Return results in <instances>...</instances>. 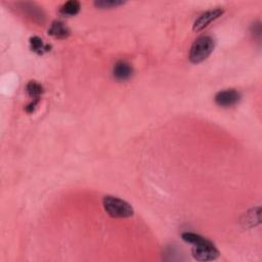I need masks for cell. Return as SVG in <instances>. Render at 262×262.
Wrapping results in <instances>:
<instances>
[{"label":"cell","mask_w":262,"mask_h":262,"mask_svg":"<svg viewBox=\"0 0 262 262\" xmlns=\"http://www.w3.org/2000/svg\"><path fill=\"white\" fill-rule=\"evenodd\" d=\"M241 99V93L235 89H224L216 93L214 100L216 104L223 107H228L236 104Z\"/></svg>","instance_id":"obj_4"},{"label":"cell","mask_w":262,"mask_h":262,"mask_svg":"<svg viewBox=\"0 0 262 262\" xmlns=\"http://www.w3.org/2000/svg\"><path fill=\"white\" fill-rule=\"evenodd\" d=\"M124 4L123 1H119V0H97L94 1V5L98 8H111V7H117L119 5Z\"/></svg>","instance_id":"obj_11"},{"label":"cell","mask_w":262,"mask_h":262,"mask_svg":"<svg viewBox=\"0 0 262 262\" xmlns=\"http://www.w3.org/2000/svg\"><path fill=\"white\" fill-rule=\"evenodd\" d=\"M133 68L126 60H119L115 63L113 69L114 77L119 81H125L132 76Z\"/></svg>","instance_id":"obj_6"},{"label":"cell","mask_w":262,"mask_h":262,"mask_svg":"<svg viewBox=\"0 0 262 262\" xmlns=\"http://www.w3.org/2000/svg\"><path fill=\"white\" fill-rule=\"evenodd\" d=\"M181 237L184 242L192 245L191 254L195 260L212 261L219 257L218 249L206 237L193 232H183Z\"/></svg>","instance_id":"obj_1"},{"label":"cell","mask_w":262,"mask_h":262,"mask_svg":"<svg viewBox=\"0 0 262 262\" xmlns=\"http://www.w3.org/2000/svg\"><path fill=\"white\" fill-rule=\"evenodd\" d=\"M102 204L105 212L114 218H128L134 213L129 203L117 196L105 195L102 200Z\"/></svg>","instance_id":"obj_3"},{"label":"cell","mask_w":262,"mask_h":262,"mask_svg":"<svg viewBox=\"0 0 262 262\" xmlns=\"http://www.w3.org/2000/svg\"><path fill=\"white\" fill-rule=\"evenodd\" d=\"M215 47V40L211 35L204 34L198 37L189 50V59L193 63H199L208 58Z\"/></svg>","instance_id":"obj_2"},{"label":"cell","mask_w":262,"mask_h":262,"mask_svg":"<svg viewBox=\"0 0 262 262\" xmlns=\"http://www.w3.org/2000/svg\"><path fill=\"white\" fill-rule=\"evenodd\" d=\"M224 12L223 8L217 7L214 9H209L207 11H205L204 13H202L193 23V31H201L204 28H206L210 23H212L213 20L217 19L218 17H220Z\"/></svg>","instance_id":"obj_5"},{"label":"cell","mask_w":262,"mask_h":262,"mask_svg":"<svg viewBox=\"0 0 262 262\" xmlns=\"http://www.w3.org/2000/svg\"><path fill=\"white\" fill-rule=\"evenodd\" d=\"M70 29L61 20L52 21L50 28L48 29V34L57 39H66L70 36Z\"/></svg>","instance_id":"obj_7"},{"label":"cell","mask_w":262,"mask_h":262,"mask_svg":"<svg viewBox=\"0 0 262 262\" xmlns=\"http://www.w3.org/2000/svg\"><path fill=\"white\" fill-rule=\"evenodd\" d=\"M80 8H81V5H80L79 1H77V0H70V1H67L66 3H63L60 6L59 12L62 15L72 16V15H76L80 11Z\"/></svg>","instance_id":"obj_9"},{"label":"cell","mask_w":262,"mask_h":262,"mask_svg":"<svg viewBox=\"0 0 262 262\" xmlns=\"http://www.w3.org/2000/svg\"><path fill=\"white\" fill-rule=\"evenodd\" d=\"M26 90L28 95L33 99V100H40V96L44 91L43 86L37 82V81H30L27 86H26Z\"/></svg>","instance_id":"obj_10"},{"label":"cell","mask_w":262,"mask_h":262,"mask_svg":"<svg viewBox=\"0 0 262 262\" xmlns=\"http://www.w3.org/2000/svg\"><path fill=\"white\" fill-rule=\"evenodd\" d=\"M30 48L32 51L36 52L37 54H43L50 50V45L45 44L43 40L38 36H33L30 38Z\"/></svg>","instance_id":"obj_8"}]
</instances>
